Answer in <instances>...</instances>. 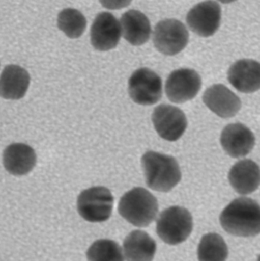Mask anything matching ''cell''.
<instances>
[{"mask_svg": "<svg viewBox=\"0 0 260 261\" xmlns=\"http://www.w3.org/2000/svg\"><path fill=\"white\" fill-rule=\"evenodd\" d=\"M220 223L224 231L238 237L257 236L260 232V207L256 200L240 197L221 213Z\"/></svg>", "mask_w": 260, "mask_h": 261, "instance_id": "6da1fadb", "label": "cell"}, {"mask_svg": "<svg viewBox=\"0 0 260 261\" xmlns=\"http://www.w3.org/2000/svg\"><path fill=\"white\" fill-rule=\"evenodd\" d=\"M141 164L147 185L151 190L167 193L181 180L180 165L174 156L148 151L142 156Z\"/></svg>", "mask_w": 260, "mask_h": 261, "instance_id": "7a4b0ae2", "label": "cell"}, {"mask_svg": "<svg viewBox=\"0 0 260 261\" xmlns=\"http://www.w3.org/2000/svg\"><path fill=\"white\" fill-rule=\"evenodd\" d=\"M118 211L131 225L145 228L155 220L159 211L158 201L146 189L136 187L121 198Z\"/></svg>", "mask_w": 260, "mask_h": 261, "instance_id": "3957f363", "label": "cell"}, {"mask_svg": "<svg viewBox=\"0 0 260 261\" xmlns=\"http://www.w3.org/2000/svg\"><path fill=\"white\" fill-rule=\"evenodd\" d=\"M156 230L160 239L167 245L183 243L193 230L192 214L184 207H169L160 213Z\"/></svg>", "mask_w": 260, "mask_h": 261, "instance_id": "277c9868", "label": "cell"}, {"mask_svg": "<svg viewBox=\"0 0 260 261\" xmlns=\"http://www.w3.org/2000/svg\"><path fill=\"white\" fill-rule=\"evenodd\" d=\"M114 197L106 187H94L83 190L78 196L79 216L89 222L108 220L112 213Z\"/></svg>", "mask_w": 260, "mask_h": 261, "instance_id": "5b68a950", "label": "cell"}, {"mask_svg": "<svg viewBox=\"0 0 260 261\" xmlns=\"http://www.w3.org/2000/svg\"><path fill=\"white\" fill-rule=\"evenodd\" d=\"M189 38V32L185 24L174 18L159 21L153 34L154 47L167 56L180 53L187 45Z\"/></svg>", "mask_w": 260, "mask_h": 261, "instance_id": "8992f818", "label": "cell"}, {"mask_svg": "<svg viewBox=\"0 0 260 261\" xmlns=\"http://www.w3.org/2000/svg\"><path fill=\"white\" fill-rule=\"evenodd\" d=\"M128 93L131 99L139 105H154L160 100L163 94L161 78L151 69H138L128 81Z\"/></svg>", "mask_w": 260, "mask_h": 261, "instance_id": "52a82bcc", "label": "cell"}, {"mask_svg": "<svg viewBox=\"0 0 260 261\" xmlns=\"http://www.w3.org/2000/svg\"><path fill=\"white\" fill-rule=\"evenodd\" d=\"M201 87V76L195 70L182 68L174 70L169 74L165 90L171 102L180 104L194 99Z\"/></svg>", "mask_w": 260, "mask_h": 261, "instance_id": "ba28073f", "label": "cell"}, {"mask_svg": "<svg viewBox=\"0 0 260 261\" xmlns=\"http://www.w3.org/2000/svg\"><path fill=\"white\" fill-rule=\"evenodd\" d=\"M221 6L213 0H207L195 5L186 16V22L191 31L204 38L216 33L221 24Z\"/></svg>", "mask_w": 260, "mask_h": 261, "instance_id": "9c48e42d", "label": "cell"}, {"mask_svg": "<svg viewBox=\"0 0 260 261\" xmlns=\"http://www.w3.org/2000/svg\"><path fill=\"white\" fill-rule=\"evenodd\" d=\"M152 122L158 135L169 141L180 139L188 125L185 113L180 109L167 104H162L154 109Z\"/></svg>", "mask_w": 260, "mask_h": 261, "instance_id": "30bf717a", "label": "cell"}, {"mask_svg": "<svg viewBox=\"0 0 260 261\" xmlns=\"http://www.w3.org/2000/svg\"><path fill=\"white\" fill-rule=\"evenodd\" d=\"M122 36L119 20L110 12H101L92 24L90 39L93 47L99 51L115 48Z\"/></svg>", "mask_w": 260, "mask_h": 261, "instance_id": "8fae6325", "label": "cell"}, {"mask_svg": "<svg viewBox=\"0 0 260 261\" xmlns=\"http://www.w3.org/2000/svg\"><path fill=\"white\" fill-rule=\"evenodd\" d=\"M203 99L211 111L224 119L236 116L242 106L240 98L223 84H215L208 88Z\"/></svg>", "mask_w": 260, "mask_h": 261, "instance_id": "7c38bea8", "label": "cell"}, {"mask_svg": "<svg viewBox=\"0 0 260 261\" xmlns=\"http://www.w3.org/2000/svg\"><path fill=\"white\" fill-rule=\"evenodd\" d=\"M255 143L253 132L241 123L230 124L221 132V146L234 158L247 156L253 150Z\"/></svg>", "mask_w": 260, "mask_h": 261, "instance_id": "4fadbf2b", "label": "cell"}, {"mask_svg": "<svg viewBox=\"0 0 260 261\" xmlns=\"http://www.w3.org/2000/svg\"><path fill=\"white\" fill-rule=\"evenodd\" d=\"M227 80L241 93H251L257 91L260 87L259 63L251 59L237 61L229 68Z\"/></svg>", "mask_w": 260, "mask_h": 261, "instance_id": "5bb4252c", "label": "cell"}, {"mask_svg": "<svg viewBox=\"0 0 260 261\" xmlns=\"http://www.w3.org/2000/svg\"><path fill=\"white\" fill-rule=\"evenodd\" d=\"M3 161L8 173L13 176H24L35 168L37 155L31 146L23 143H14L5 149Z\"/></svg>", "mask_w": 260, "mask_h": 261, "instance_id": "9a60e30c", "label": "cell"}, {"mask_svg": "<svg viewBox=\"0 0 260 261\" xmlns=\"http://www.w3.org/2000/svg\"><path fill=\"white\" fill-rule=\"evenodd\" d=\"M30 82V75L25 69L15 64L6 66L0 75V96L9 100L22 99Z\"/></svg>", "mask_w": 260, "mask_h": 261, "instance_id": "2e32d148", "label": "cell"}, {"mask_svg": "<svg viewBox=\"0 0 260 261\" xmlns=\"http://www.w3.org/2000/svg\"><path fill=\"white\" fill-rule=\"evenodd\" d=\"M259 167L250 159L238 161L230 169L228 179L234 190L241 195H248L259 186Z\"/></svg>", "mask_w": 260, "mask_h": 261, "instance_id": "e0dca14e", "label": "cell"}, {"mask_svg": "<svg viewBox=\"0 0 260 261\" xmlns=\"http://www.w3.org/2000/svg\"><path fill=\"white\" fill-rule=\"evenodd\" d=\"M120 24L124 38L132 45H142L150 39L151 23L140 11L132 9L125 12L122 15Z\"/></svg>", "mask_w": 260, "mask_h": 261, "instance_id": "ac0fdd59", "label": "cell"}, {"mask_svg": "<svg viewBox=\"0 0 260 261\" xmlns=\"http://www.w3.org/2000/svg\"><path fill=\"white\" fill-rule=\"evenodd\" d=\"M123 250L127 261H153L157 244L148 233L134 230L124 240Z\"/></svg>", "mask_w": 260, "mask_h": 261, "instance_id": "d6986e66", "label": "cell"}, {"mask_svg": "<svg viewBox=\"0 0 260 261\" xmlns=\"http://www.w3.org/2000/svg\"><path fill=\"white\" fill-rule=\"evenodd\" d=\"M197 255L198 261H226L228 257V248L220 234L209 233L201 238Z\"/></svg>", "mask_w": 260, "mask_h": 261, "instance_id": "ffe728a7", "label": "cell"}, {"mask_svg": "<svg viewBox=\"0 0 260 261\" xmlns=\"http://www.w3.org/2000/svg\"><path fill=\"white\" fill-rule=\"evenodd\" d=\"M57 26L68 38H79L86 29V19L82 12L76 9H63L57 16Z\"/></svg>", "mask_w": 260, "mask_h": 261, "instance_id": "44dd1931", "label": "cell"}, {"mask_svg": "<svg viewBox=\"0 0 260 261\" xmlns=\"http://www.w3.org/2000/svg\"><path fill=\"white\" fill-rule=\"evenodd\" d=\"M86 257L88 261H124L120 245L109 239H99L92 244Z\"/></svg>", "mask_w": 260, "mask_h": 261, "instance_id": "7402d4cb", "label": "cell"}, {"mask_svg": "<svg viewBox=\"0 0 260 261\" xmlns=\"http://www.w3.org/2000/svg\"><path fill=\"white\" fill-rule=\"evenodd\" d=\"M99 2L105 9L116 10L129 6L132 0H99Z\"/></svg>", "mask_w": 260, "mask_h": 261, "instance_id": "603a6c76", "label": "cell"}, {"mask_svg": "<svg viewBox=\"0 0 260 261\" xmlns=\"http://www.w3.org/2000/svg\"><path fill=\"white\" fill-rule=\"evenodd\" d=\"M218 1L221 2V3H225V4H227V3H233V2L237 1V0H218Z\"/></svg>", "mask_w": 260, "mask_h": 261, "instance_id": "cb8c5ba5", "label": "cell"}]
</instances>
